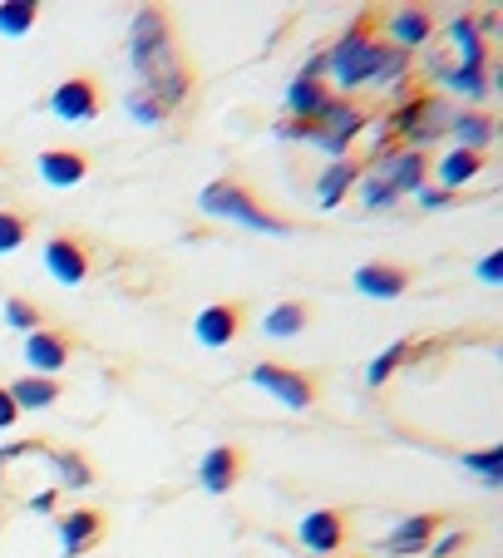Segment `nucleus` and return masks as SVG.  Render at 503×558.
<instances>
[{
    "instance_id": "obj_1",
    "label": "nucleus",
    "mask_w": 503,
    "mask_h": 558,
    "mask_svg": "<svg viewBox=\"0 0 503 558\" xmlns=\"http://www.w3.org/2000/svg\"><path fill=\"white\" fill-rule=\"evenodd\" d=\"M128 70L134 85L163 105V114H179L193 95V70L183 64L179 45H173V25L158 5H144L128 21Z\"/></svg>"
},
{
    "instance_id": "obj_2",
    "label": "nucleus",
    "mask_w": 503,
    "mask_h": 558,
    "mask_svg": "<svg viewBox=\"0 0 503 558\" xmlns=\"http://www.w3.org/2000/svg\"><path fill=\"white\" fill-rule=\"evenodd\" d=\"M376 54H380V31H376V15L366 11L326 45V89L356 99V89H366V80H370Z\"/></svg>"
},
{
    "instance_id": "obj_3",
    "label": "nucleus",
    "mask_w": 503,
    "mask_h": 558,
    "mask_svg": "<svg viewBox=\"0 0 503 558\" xmlns=\"http://www.w3.org/2000/svg\"><path fill=\"white\" fill-rule=\"evenodd\" d=\"M198 213L208 222H232V228H242V232H257V238H292V222L286 218H277V213H267L262 203L252 198L242 183H232V179H212L208 189L198 193Z\"/></svg>"
},
{
    "instance_id": "obj_4",
    "label": "nucleus",
    "mask_w": 503,
    "mask_h": 558,
    "mask_svg": "<svg viewBox=\"0 0 503 558\" xmlns=\"http://www.w3.org/2000/svg\"><path fill=\"white\" fill-rule=\"evenodd\" d=\"M390 129H395V144L400 148H415V154H430L440 138H450V124H454V105L434 89H415L405 95L395 109H390Z\"/></svg>"
},
{
    "instance_id": "obj_5",
    "label": "nucleus",
    "mask_w": 503,
    "mask_h": 558,
    "mask_svg": "<svg viewBox=\"0 0 503 558\" xmlns=\"http://www.w3.org/2000/svg\"><path fill=\"white\" fill-rule=\"evenodd\" d=\"M366 124H370V109L360 105V99L331 95L321 114L311 119V144L306 148L326 154V163H335V158H356V144H360V134H366Z\"/></svg>"
},
{
    "instance_id": "obj_6",
    "label": "nucleus",
    "mask_w": 503,
    "mask_h": 558,
    "mask_svg": "<svg viewBox=\"0 0 503 558\" xmlns=\"http://www.w3.org/2000/svg\"><path fill=\"white\" fill-rule=\"evenodd\" d=\"M366 173H376L380 183H385L395 198H415L425 183H430V154H415V148H385V154H376V158H366L360 163Z\"/></svg>"
},
{
    "instance_id": "obj_7",
    "label": "nucleus",
    "mask_w": 503,
    "mask_h": 558,
    "mask_svg": "<svg viewBox=\"0 0 503 558\" xmlns=\"http://www.w3.org/2000/svg\"><path fill=\"white\" fill-rule=\"evenodd\" d=\"M247 380L257 390H267L282 411H292V415H302V411H311L316 405V380L306 376V371H292V366H277V361H257V366L247 371Z\"/></svg>"
},
{
    "instance_id": "obj_8",
    "label": "nucleus",
    "mask_w": 503,
    "mask_h": 558,
    "mask_svg": "<svg viewBox=\"0 0 503 558\" xmlns=\"http://www.w3.org/2000/svg\"><path fill=\"white\" fill-rule=\"evenodd\" d=\"M376 31L390 50L425 54L434 45V31H440V25H434V15L425 11V5H395L390 15H376Z\"/></svg>"
},
{
    "instance_id": "obj_9",
    "label": "nucleus",
    "mask_w": 503,
    "mask_h": 558,
    "mask_svg": "<svg viewBox=\"0 0 503 558\" xmlns=\"http://www.w3.org/2000/svg\"><path fill=\"white\" fill-rule=\"evenodd\" d=\"M45 109H50V119H60V124H95L99 119V85L89 74H70V80H60V85L50 89Z\"/></svg>"
},
{
    "instance_id": "obj_10",
    "label": "nucleus",
    "mask_w": 503,
    "mask_h": 558,
    "mask_svg": "<svg viewBox=\"0 0 503 558\" xmlns=\"http://www.w3.org/2000/svg\"><path fill=\"white\" fill-rule=\"evenodd\" d=\"M346 534H351V524L341 509H306V514L296 519V544L316 558H335L346 548Z\"/></svg>"
},
{
    "instance_id": "obj_11",
    "label": "nucleus",
    "mask_w": 503,
    "mask_h": 558,
    "mask_svg": "<svg viewBox=\"0 0 503 558\" xmlns=\"http://www.w3.org/2000/svg\"><path fill=\"white\" fill-rule=\"evenodd\" d=\"M440 524H444L440 514H405V519H395V529L376 538V554L380 558H425V548H430V538L440 534Z\"/></svg>"
},
{
    "instance_id": "obj_12",
    "label": "nucleus",
    "mask_w": 503,
    "mask_h": 558,
    "mask_svg": "<svg viewBox=\"0 0 503 558\" xmlns=\"http://www.w3.org/2000/svg\"><path fill=\"white\" fill-rule=\"evenodd\" d=\"M45 257V272H50V282L60 287H84L89 282V253H84L79 238H70V232H54L50 243L40 247Z\"/></svg>"
},
{
    "instance_id": "obj_13",
    "label": "nucleus",
    "mask_w": 503,
    "mask_h": 558,
    "mask_svg": "<svg viewBox=\"0 0 503 558\" xmlns=\"http://www.w3.org/2000/svg\"><path fill=\"white\" fill-rule=\"evenodd\" d=\"M444 54H450V64H464V70H489L493 64V50L474 31V11H459L444 21Z\"/></svg>"
},
{
    "instance_id": "obj_14",
    "label": "nucleus",
    "mask_w": 503,
    "mask_h": 558,
    "mask_svg": "<svg viewBox=\"0 0 503 558\" xmlns=\"http://www.w3.org/2000/svg\"><path fill=\"white\" fill-rule=\"evenodd\" d=\"M366 89H376V95H390L395 105L405 95H415V54H400V50H390V45L380 40V54H376V64H370Z\"/></svg>"
},
{
    "instance_id": "obj_15",
    "label": "nucleus",
    "mask_w": 503,
    "mask_h": 558,
    "mask_svg": "<svg viewBox=\"0 0 503 558\" xmlns=\"http://www.w3.org/2000/svg\"><path fill=\"white\" fill-rule=\"evenodd\" d=\"M242 331V306L237 302H212L193 316V341L208 351H228Z\"/></svg>"
},
{
    "instance_id": "obj_16",
    "label": "nucleus",
    "mask_w": 503,
    "mask_h": 558,
    "mask_svg": "<svg viewBox=\"0 0 503 558\" xmlns=\"http://www.w3.org/2000/svg\"><path fill=\"white\" fill-rule=\"evenodd\" d=\"M351 287H356L360 296H370V302H400V296L409 292V267H400V263H360L356 272H351Z\"/></svg>"
},
{
    "instance_id": "obj_17",
    "label": "nucleus",
    "mask_w": 503,
    "mask_h": 558,
    "mask_svg": "<svg viewBox=\"0 0 503 558\" xmlns=\"http://www.w3.org/2000/svg\"><path fill=\"white\" fill-rule=\"evenodd\" d=\"M35 179L45 189H79L89 179V158L79 148H40L35 154Z\"/></svg>"
},
{
    "instance_id": "obj_18",
    "label": "nucleus",
    "mask_w": 503,
    "mask_h": 558,
    "mask_svg": "<svg viewBox=\"0 0 503 558\" xmlns=\"http://www.w3.org/2000/svg\"><path fill=\"white\" fill-rule=\"evenodd\" d=\"M21 356H25V371H30V376L60 380V371L70 366V341H64L60 331L40 327V331H30V337H21Z\"/></svg>"
},
{
    "instance_id": "obj_19",
    "label": "nucleus",
    "mask_w": 503,
    "mask_h": 558,
    "mask_svg": "<svg viewBox=\"0 0 503 558\" xmlns=\"http://www.w3.org/2000/svg\"><path fill=\"white\" fill-rule=\"evenodd\" d=\"M356 183H360V158H335V163H326V169L316 173V183H311L316 208L335 213L351 193H356Z\"/></svg>"
},
{
    "instance_id": "obj_20",
    "label": "nucleus",
    "mask_w": 503,
    "mask_h": 558,
    "mask_svg": "<svg viewBox=\"0 0 503 558\" xmlns=\"http://www.w3.org/2000/svg\"><path fill=\"white\" fill-rule=\"evenodd\" d=\"M54 534H60L64 558H79L99 544V534H105V514H99V509H70V514L54 519Z\"/></svg>"
},
{
    "instance_id": "obj_21",
    "label": "nucleus",
    "mask_w": 503,
    "mask_h": 558,
    "mask_svg": "<svg viewBox=\"0 0 503 558\" xmlns=\"http://www.w3.org/2000/svg\"><path fill=\"white\" fill-rule=\"evenodd\" d=\"M430 173H434V189H444V193H459V189H469V183H479L483 179V154H469V148H444L440 158L430 163Z\"/></svg>"
},
{
    "instance_id": "obj_22",
    "label": "nucleus",
    "mask_w": 503,
    "mask_h": 558,
    "mask_svg": "<svg viewBox=\"0 0 503 558\" xmlns=\"http://www.w3.org/2000/svg\"><path fill=\"white\" fill-rule=\"evenodd\" d=\"M242 480V450L237 445H208L198 460V485L208 495H228L232 485Z\"/></svg>"
},
{
    "instance_id": "obj_23",
    "label": "nucleus",
    "mask_w": 503,
    "mask_h": 558,
    "mask_svg": "<svg viewBox=\"0 0 503 558\" xmlns=\"http://www.w3.org/2000/svg\"><path fill=\"white\" fill-rule=\"evenodd\" d=\"M35 460H45V470L54 474V489H95V464L84 460L79 450H50V445L40 440V450H35Z\"/></svg>"
},
{
    "instance_id": "obj_24",
    "label": "nucleus",
    "mask_w": 503,
    "mask_h": 558,
    "mask_svg": "<svg viewBox=\"0 0 503 558\" xmlns=\"http://www.w3.org/2000/svg\"><path fill=\"white\" fill-rule=\"evenodd\" d=\"M450 138H454V148H469V154H489L493 138H499V124H493L489 109H454Z\"/></svg>"
},
{
    "instance_id": "obj_25",
    "label": "nucleus",
    "mask_w": 503,
    "mask_h": 558,
    "mask_svg": "<svg viewBox=\"0 0 503 558\" xmlns=\"http://www.w3.org/2000/svg\"><path fill=\"white\" fill-rule=\"evenodd\" d=\"M11 401H15V411H50V405H60V380L54 376H30V371H25V376H15L11 386Z\"/></svg>"
},
{
    "instance_id": "obj_26",
    "label": "nucleus",
    "mask_w": 503,
    "mask_h": 558,
    "mask_svg": "<svg viewBox=\"0 0 503 558\" xmlns=\"http://www.w3.org/2000/svg\"><path fill=\"white\" fill-rule=\"evenodd\" d=\"M326 99H331L326 80H296V74H292V85H286V99H282V109H286L282 119H302V124H311V119L326 109Z\"/></svg>"
},
{
    "instance_id": "obj_27",
    "label": "nucleus",
    "mask_w": 503,
    "mask_h": 558,
    "mask_svg": "<svg viewBox=\"0 0 503 558\" xmlns=\"http://www.w3.org/2000/svg\"><path fill=\"white\" fill-rule=\"evenodd\" d=\"M306 322H311V312H306V302H277L272 312L262 316V337L267 341H292L306 331Z\"/></svg>"
},
{
    "instance_id": "obj_28",
    "label": "nucleus",
    "mask_w": 503,
    "mask_h": 558,
    "mask_svg": "<svg viewBox=\"0 0 503 558\" xmlns=\"http://www.w3.org/2000/svg\"><path fill=\"white\" fill-rule=\"evenodd\" d=\"M459 464L469 474H479L483 489H503V445H483V450H464Z\"/></svg>"
},
{
    "instance_id": "obj_29",
    "label": "nucleus",
    "mask_w": 503,
    "mask_h": 558,
    "mask_svg": "<svg viewBox=\"0 0 503 558\" xmlns=\"http://www.w3.org/2000/svg\"><path fill=\"white\" fill-rule=\"evenodd\" d=\"M40 25V5L35 0H0V35L5 40H25Z\"/></svg>"
},
{
    "instance_id": "obj_30",
    "label": "nucleus",
    "mask_w": 503,
    "mask_h": 558,
    "mask_svg": "<svg viewBox=\"0 0 503 558\" xmlns=\"http://www.w3.org/2000/svg\"><path fill=\"white\" fill-rule=\"evenodd\" d=\"M409 356H415V341H390L385 351H376V356H370V366H366V386H370V390H380L400 366H405Z\"/></svg>"
},
{
    "instance_id": "obj_31",
    "label": "nucleus",
    "mask_w": 503,
    "mask_h": 558,
    "mask_svg": "<svg viewBox=\"0 0 503 558\" xmlns=\"http://www.w3.org/2000/svg\"><path fill=\"white\" fill-rule=\"evenodd\" d=\"M124 114L134 119L138 129H158V124L168 119V114H163V105H158V99L148 95V89H138V85H134V89H124Z\"/></svg>"
},
{
    "instance_id": "obj_32",
    "label": "nucleus",
    "mask_w": 503,
    "mask_h": 558,
    "mask_svg": "<svg viewBox=\"0 0 503 558\" xmlns=\"http://www.w3.org/2000/svg\"><path fill=\"white\" fill-rule=\"evenodd\" d=\"M0 322H5L15 337H30V331H40V306H30L25 296H11V302L0 306Z\"/></svg>"
},
{
    "instance_id": "obj_33",
    "label": "nucleus",
    "mask_w": 503,
    "mask_h": 558,
    "mask_svg": "<svg viewBox=\"0 0 503 558\" xmlns=\"http://www.w3.org/2000/svg\"><path fill=\"white\" fill-rule=\"evenodd\" d=\"M356 203H360V208H366V213H390V208H395V193H390L385 189V183H380L376 179V173H366V169H360V183H356Z\"/></svg>"
},
{
    "instance_id": "obj_34",
    "label": "nucleus",
    "mask_w": 503,
    "mask_h": 558,
    "mask_svg": "<svg viewBox=\"0 0 503 558\" xmlns=\"http://www.w3.org/2000/svg\"><path fill=\"white\" fill-rule=\"evenodd\" d=\"M25 238H30V222L21 218V213L11 208H0V257H11L25 247Z\"/></svg>"
},
{
    "instance_id": "obj_35",
    "label": "nucleus",
    "mask_w": 503,
    "mask_h": 558,
    "mask_svg": "<svg viewBox=\"0 0 503 558\" xmlns=\"http://www.w3.org/2000/svg\"><path fill=\"white\" fill-rule=\"evenodd\" d=\"M360 144H366V158H376V154H385V148H395V129H390V119L385 114H370V124H366V134H360ZM360 158V163H366Z\"/></svg>"
},
{
    "instance_id": "obj_36",
    "label": "nucleus",
    "mask_w": 503,
    "mask_h": 558,
    "mask_svg": "<svg viewBox=\"0 0 503 558\" xmlns=\"http://www.w3.org/2000/svg\"><path fill=\"white\" fill-rule=\"evenodd\" d=\"M469 544V534H464V524H454V529H440V534L430 538V548H425V558H454L459 548Z\"/></svg>"
},
{
    "instance_id": "obj_37",
    "label": "nucleus",
    "mask_w": 503,
    "mask_h": 558,
    "mask_svg": "<svg viewBox=\"0 0 503 558\" xmlns=\"http://www.w3.org/2000/svg\"><path fill=\"white\" fill-rule=\"evenodd\" d=\"M272 138H282V144H311V124H302V119H277Z\"/></svg>"
},
{
    "instance_id": "obj_38",
    "label": "nucleus",
    "mask_w": 503,
    "mask_h": 558,
    "mask_svg": "<svg viewBox=\"0 0 503 558\" xmlns=\"http://www.w3.org/2000/svg\"><path fill=\"white\" fill-rule=\"evenodd\" d=\"M35 450H40V440H11V445H0V470H11L15 460H35Z\"/></svg>"
},
{
    "instance_id": "obj_39",
    "label": "nucleus",
    "mask_w": 503,
    "mask_h": 558,
    "mask_svg": "<svg viewBox=\"0 0 503 558\" xmlns=\"http://www.w3.org/2000/svg\"><path fill=\"white\" fill-rule=\"evenodd\" d=\"M474 277H479L483 287H503V253L479 257V267H474Z\"/></svg>"
},
{
    "instance_id": "obj_40",
    "label": "nucleus",
    "mask_w": 503,
    "mask_h": 558,
    "mask_svg": "<svg viewBox=\"0 0 503 558\" xmlns=\"http://www.w3.org/2000/svg\"><path fill=\"white\" fill-rule=\"evenodd\" d=\"M415 203H419L425 213H444V208L454 203V193H444V189H434V183H425V189L415 193Z\"/></svg>"
},
{
    "instance_id": "obj_41",
    "label": "nucleus",
    "mask_w": 503,
    "mask_h": 558,
    "mask_svg": "<svg viewBox=\"0 0 503 558\" xmlns=\"http://www.w3.org/2000/svg\"><path fill=\"white\" fill-rule=\"evenodd\" d=\"M25 505H30V514H54V509H60V489L45 485V489H35Z\"/></svg>"
},
{
    "instance_id": "obj_42",
    "label": "nucleus",
    "mask_w": 503,
    "mask_h": 558,
    "mask_svg": "<svg viewBox=\"0 0 503 558\" xmlns=\"http://www.w3.org/2000/svg\"><path fill=\"white\" fill-rule=\"evenodd\" d=\"M296 80H326V50L306 54V60H302V70H296Z\"/></svg>"
},
{
    "instance_id": "obj_43",
    "label": "nucleus",
    "mask_w": 503,
    "mask_h": 558,
    "mask_svg": "<svg viewBox=\"0 0 503 558\" xmlns=\"http://www.w3.org/2000/svg\"><path fill=\"white\" fill-rule=\"evenodd\" d=\"M15 421H21V411H15V401H11V390L0 386V435H5V430H15Z\"/></svg>"
},
{
    "instance_id": "obj_44",
    "label": "nucleus",
    "mask_w": 503,
    "mask_h": 558,
    "mask_svg": "<svg viewBox=\"0 0 503 558\" xmlns=\"http://www.w3.org/2000/svg\"><path fill=\"white\" fill-rule=\"evenodd\" d=\"M0 173H5V158H0Z\"/></svg>"
}]
</instances>
